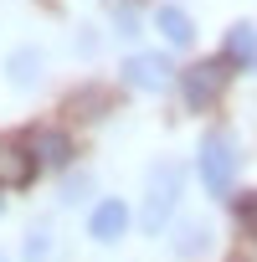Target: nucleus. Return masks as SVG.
<instances>
[{"mask_svg":"<svg viewBox=\"0 0 257 262\" xmlns=\"http://www.w3.org/2000/svg\"><path fill=\"white\" fill-rule=\"evenodd\" d=\"M31 67H36V57H31V52H21V57H16V62H11V72H16V77H26V72H31Z\"/></svg>","mask_w":257,"mask_h":262,"instance_id":"ddd939ff","label":"nucleus"},{"mask_svg":"<svg viewBox=\"0 0 257 262\" xmlns=\"http://www.w3.org/2000/svg\"><path fill=\"white\" fill-rule=\"evenodd\" d=\"M123 82L139 88V93L170 88V57H160V52H134V57L123 62Z\"/></svg>","mask_w":257,"mask_h":262,"instance_id":"20e7f679","label":"nucleus"},{"mask_svg":"<svg viewBox=\"0 0 257 262\" xmlns=\"http://www.w3.org/2000/svg\"><path fill=\"white\" fill-rule=\"evenodd\" d=\"M26 262H47V231H31L26 236Z\"/></svg>","mask_w":257,"mask_h":262,"instance_id":"f8f14e48","label":"nucleus"},{"mask_svg":"<svg viewBox=\"0 0 257 262\" xmlns=\"http://www.w3.org/2000/svg\"><path fill=\"white\" fill-rule=\"evenodd\" d=\"M206 236H211V231H206V226H185V231H180V236H175V252H180V257H190V252H196V247H201V242H206Z\"/></svg>","mask_w":257,"mask_h":262,"instance_id":"9d476101","label":"nucleus"},{"mask_svg":"<svg viewBox=\"0 0 257 262\" xmlns=\"http://www.w3.org/2000/svg\"><path fill=\"white\" fill-rule=\"evenodd\" d=\"M26 149H31L36 170H62V165L72 160V139L62 134V128H31V139H26Z\"/></svg>","mask_w":257,"mask_h":262,"instance_id":"39448f33","label":"nucleus"},{"mask_svg":"<svg viewBox=\"0 0 257 262\" xmlns=\"http://www.w3.org/2000/svg\"><path fill=\"white\" fill-rule=\"evenodd\" d=\"M180 165H160L155 175H149V190H144V231H160L165 226V216L175 211V201H180Z\"/></svg>","mask_w":257,"mask_h":262,"instance_id":"f03ea898","label":"nucleus"},{"mask_svg":"<svg viewBox=\"0 0 257 262\" xmlns=\"http://www.w3.org/2000/svg\"><path fill=\"white\" fill-rule=\"evenodd\" d=\"M231 211H237V221H242L247 231H257V190H252V195H242Z\"/></svg>","mask_w":257,"mask_h":262,"instance_id":"9b49d317","label":"nucleus"},{"mask_svg":"<svg viewBox=\"0 0 257 262\" xmlns=\"http://www.w3.org/2000/svg\"><path fill=\"white\" fill-rule=\"evenodd\" d=\"M31 170H36V160H31V149H26V144L0 139V185H26V180H31Z\"/></svg>","mask_w":257,"mask_h":262,"instance_id":"423d86ee","label":"nucleus"},{"mask_svg":"<svg viewBox=\"0 0 257 262\" xmlns=\"http://www.w3.org/2000/svg\"><path fill=\"white\" fill-rule=\"evenodd\" d=\"M88 231H93L98 242H118V236L128 231V206H123V201H103V206L88 216Z\"/></svg>","mask_w":257,"mask_h":262,"instance_id":"0eeeda50","label":"nucleus"},{"mask_svg":"<svg viewBox=\"0 0 257 262\" xmlns=\"http://www.w3.org/2000/svg\"><path fill=\"white\" fill-rule=\"evenodd\" d=\"M155 26H160V36H165L170 47H190V41H196V26H190V16H185L180 6H160Z\"/></svg>","mask_w":257,"mask_h":262,"instance_id":"1a4fd4ad","label":"nucleus"},{"mask_svg":"<svg viewBox=\"0 0 257 262\" xmlns=\"http://www.w3.org/2000/svg\"><path fill=\"white\" fill-rule=\"evenodd\" d=\"M180 88H185V103L190 108H211L221 98V88H226V62H196L180 77Z\"/></svg>","mask_w":257,"mask_h":262,"instance_id":"7ed1b4c3","label":"nucleus"},{"mask_svg":"<svg viewBox=\"0 0 257 262\" xmlns=\"http://www.w3.org/2000/svg\"><path fill=\"white\" fill-rule=\"evenodd\" d=\"M231 175H237V144H231V134L211 128V134L201 139V180H206L211 195H226Z\"/></svg>","mask_w":257,"mask_h":262,"instance_id":"f257e3e1","label":"nucleus"},{"mask_svg":"<svg viewBox=\"0 0 257 262\" xmlns=\"http://www.w3.org/2000/svg\"><path fill=\"white\" fill-rule=\"evenodd\" d=\"M226 62L257 67V26H252V21H237V26L226 31Z\"/></svg>","mask_w":257,"mask_h":262,"instance_id":"6e6552de","label":"nucleus"}]
</instances>
